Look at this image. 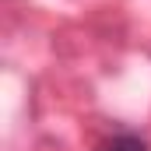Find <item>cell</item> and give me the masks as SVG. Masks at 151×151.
I'll return each instance as SVG.
<instances>
[{"instance_id":"1","label":"cell","mask_w":151,"mask_h":151,"mask_svg":"<svg viewBox=\"0 0 151 151\" xmlns=\"http://www.w3.org/2000/svg\"><path fill=\"white\" fill-rule=\"evenodd\" d=\"M95 151H148V141L137 134H113V137L99 141Z\"/></svg>"}]
</instances>
